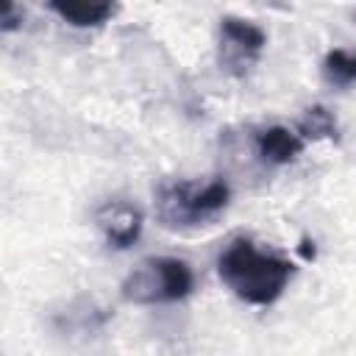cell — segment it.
Returning a JSON list of instances; mask_svg holds the SVG:
<instances>
[{
  "mask_svg": "<svg viewBox=\"0 0 356 356\" xmlns=\"http://www.w3.org/2000/svg\"><path fill=\"white\" fill-rule=\"evenodd\" d=\"M217 273L239 300L250 306H270L286 289L295 267L275 253L259 250L250 239H234L222 250Z\"/></svg>",
  "mask_w": 356,
  "mask_h": 356,
  "instance_id": "cell-1",
  "label": "cell"
},
{
  "mask_svg": "<svg viewBox=\"0 0 356 356\" xmlns=\"http://www.w3.org/2000/svg\"><path fill=\"white\" fill-rule=\"evenodd\" d=\"M231 200V186L222 178L206 184L197 181H164L156 189V217L164 228L186 231L211 222L225 211Z\"/></svg>",
  "mask_w": 356,
  "mask_h": 356,
  "instance_id": "cell-2",
  "label": "cell"
},
{
  "mask_svg": "<svg viewBox=\"0 0 356 356\" xmlns=\"http://www.w3.org/2000/svg\"><path fill=\"white\" fill-rule=\"evenodd\" d=\"M192 286L195 275L186 261L170 256H150L139 261L122 281V298L131 303H170L186 298Z\"/></svg>",
  "mask_w": 356,
  "mask_h": 356,
  "instance_id": "cell-3",
  "label": "cell"
},
{
  "mask_svg": "<svg viewBox=\"0 0 356 356\" xmlns=\"http://www.w3.org/2000/svg\"><path fill=\"white\" fill-rule=\"evenodd\" d=\"M267 36L259 25L239 19V17H222L220 19V64L231 72V75H245L259 53L264 50Z\"/></svg>",
  "mask_w": 356,
  "mask_h": 356,
  "instance_id": "cell-4",
  "label": "cell"
},
{
  "mask_svg": "<svg viewBox=\"0 0 356 356\" xmlns=\"http://www.w3.org/2000/svg\"><path fill=\"white\" fill-rule=\"evenodd\" d=\"M97 228L103 231L106 242L111 248H131L142 234V211L128 200H108L95 214Z\"/></svg>",
  "mask_w": 356,
  "mask_h": 356,
  "instance_id": "cell-5",
  "label": "cell"
},
{
  "mask_svg": "<svg viewBox=\"0 0 356 356\" xmlns=\"http://www.w3.org/2000/svg\"><path fill=\"white\" fill-rule=\"evenodd\" d=\"M256 153L270 164H289L303 153V139L284 125H270L256 134Z\"/></svg>",
  "mask_w": 356,
  "mask_h": 356,
  "instance_id": "cell-6",
  "label": "cell"
},
{
  "mask_svg": "<svg viewBox=\"0 0 356 356\" xmlns=\"http://www.w3.org/2000/svg\"><path fill=\"white\" fill-rule=\"evenodd\" d=\"M47 8L53 14H58L64 22L75 25V28H95L103 25L117 8L111 3H95V0H50Z\"/></svg>",
  "mask_w": 356,
  "mask_h": 356,
  "instance_id": "cell-7",
  "label": "cell"
},
{
  "mask_svg": "<svg viewBox=\"0 0 356 356\" xmlns=\"http://www.w3.org/2000/svg\"><path fill=\"white\" fill-rule=\"evenodd\" d=\"M323 75L331 86H350L356 83V50H331L323 58Z\"/></svg>",
  "mask_w": 356,
  "mask_h": 356,
  "instance_id": "cell-8",
  "label": "cell"
},
{
  "mask_svg": "<svg viewBox=\"0 0 356 356\" xmlns=\"http://www.w3.org/2000/svg\"><path fill=\"white\" fill-rule=\"evenodd\" d=\"M298 131L300 139H337V120L325 106H312L306 108Z\"/></svg>",
  "mask_w": 356,
  "mask_h": 356,
  "instance_id": "cell-9",
  "label": "cell"
},
{
  "mask_svg": "<svg viewBox=\"0 0 356 356\" xmlns=\"http://www.w3.org/2000/svg\"><path fill=\"white\" fill-rule=\"evenodd\" d=\"M22 8L17 6V3H6V8H3V17H0V28L8 33V31H14V28H19V22H22Z\"/></svg>",
  "mask_w": 356,
  "mask_h": 356,
  "instance_id": "cell-10",
  "label": "cell"
},
{
  "mask_svg": "<svg viewBox=\"0 0 356 356\" xmlns=\"http://www.w3.org/2000/svg\"><path fill=\"white\" fill-rule=\"evenodd\" d=\"M298 250H300L303 259H314V253H317V250H314V242H309L306 236L300 239V248H298Z\"/></svg>",
  "mask_w": 356,
  "mask_h": 356,
  "instance_id": "cell-11",
  "label": "cell"
}]
</instances>
